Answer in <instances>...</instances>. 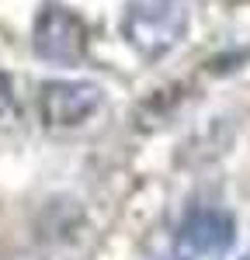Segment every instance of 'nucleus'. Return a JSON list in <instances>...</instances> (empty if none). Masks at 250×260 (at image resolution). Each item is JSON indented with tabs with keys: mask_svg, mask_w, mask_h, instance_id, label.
Listing matches in <instances>:
<instances>
[{
	"mask_svg": "<svg viewBox=\"0 0 250 260\" xmlns=\"http://www.w3.org/2000/svg\"><path fill=\"white\" fill-rule=\"evenodd\" d=\"M39 108H42L45 125L70 128V125L87 121L101 108V87L83 83V80H52L42 87Z\"/></svg>",
	"mask_w": 250,
	"mask_h": 260,
	"instance_id": "nucleus-3",
	"label": "nucleus"
},
{
	"mask_svg": "<svg viewBox=\"0 0 250 260\" xmlns=\"http://www.w3.org/2000/svg\"><path fill=\"white\" fill-rule=\"evenodd\" d=\"M11 108V80H7V73H0V115Z\"/></svg>",
	"mask_w": 250,
	"mask_h": 260,
	"instance_id": "nucleus-5",
	"label": "nucleus"
},
{
	"mask_svg": "<svg viewBox=\"0 0 250 260\" xmlns=\"http://www.w3.org/2000/svg\"><path fill=\"white\" fill-rule=\"evenodd\" d=\"M188 21H191L188 0H129L122 31L139 56L160 59L184 39Z\"/></svg>",
	"mask_w": 250,
	"mask_h": 260,
	"instance_id": "nucleus-1",
	"label": "nucleus"
},
{
	"mask_svg": "<svg viewBox=\"0 0 250 260\" xmlns=\"http://www.w3.org/2000/svg\"><path fill=\"white\" fill-rule=\"evenodd\" d=\"M177 240L195 257H219L236 243V222L223 208H195L184 219Z\"/></svg>",
	"mask_w": 250,
	"mask_h": 260,
	"instance_id": "nucleus-4",
	"label": "nucleus"
},
{
	"mask_svg": "<svg viewBox=\"0 0 250 260\" xmlns=\"http://www.w3.org/2000/svg\"><path fill=\"white\" fill-rule=\"evenodd\" d=\"M35 52L59 66H77L87 56V24L63 4H45L35 18Z\"/></svg>",
	"mask_w": 250,
	"mask_h": 260,
	"instance_id": "nucleus-2",
	"label": "nucleus"
}]
</instances>
